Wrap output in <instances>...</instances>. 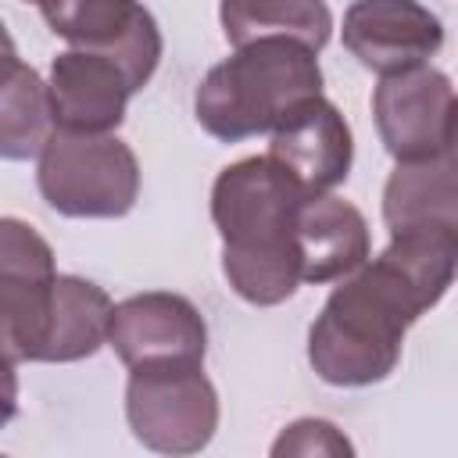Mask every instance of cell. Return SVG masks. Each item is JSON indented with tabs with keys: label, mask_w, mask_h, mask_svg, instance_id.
Segmentation results:
<instances>
[{
	"label": "cell",
	"mask_w": 458,
	"mask_h": 458,
	"mask_svg": "<svg viewBox=\"0 0 458 458\" xmlns=\"http://www.w3.org/2000/svg\"><path fill=\"white\" fill-rule=\"evenodd\" d=\"M111 297L104 286L82 276H61L54 283V318L43 347V361H82L107 344Z\"/></svg>",
	"instance_id": "cell-16"
},
{
	"label": "cell",
	"mask_w": 458,
	"mask_h": 458,
	"mask_svg": "<svg viewBox=\"0 0 458 458\" xmlns=\"http://www.w3.org/2000/svg\"><path fill=\"white\" fill-rule=\"evenodd\" d=\"M29 4H39V0H29Z\"/></svg>",
	"instance_id": "cell-21"
},
{
	"label": "cell",
	"mask_w": 458,
	"mask_h": 458,
	"mask_svg": "<svg viewBox=\"0 0 458 458\" xmlns=\"http://www.w3.org/2000/svg\"><path fill=\"white\" fill-rule=\"evenodd\" d=\"M372 118L394 161L454 154V86L440 68L419 64L383 75L372 89Z\"/></svg>",
	"instance_id": "cell-8"
},
{
	"label": "cell",
	"mask_w": 458,
	"mask_h": 458,
	"mask_svg": "<svg viewBox=\"0 0 458 458\" xmlns=\"http://www.w3.org/2000/svg\"><path fill=\"white\" fill-rule=\"evenodd\" d=\"M18 415V376L14 361L0 358V429Z\"/></svg>",
	"instance_id": "cell-19"
},
{
	"label": "cell",
	"mask_w": 458,
	"mask_h": 458,
	"mask_svg": "<svg viewBox=\"0 0 458 458\" xmlns=\"http://www.w3.org/2000/svg\"><path fill=\"white\" fill-rule=\"evenodd\" d=\"M129 97H132V86L111 57L72 47L57 54L50 64L47 100H50L54 129L114 132L125 122Z\"/></svg>",
	"instance_id": "cell-12"
},
{
	"label": "cell",
	"mask_w": 458,
	"mask_h": 458,
	"mask_svg": "<svg viewBox=\"0 0 458 458\" xmlns=\"http://www.w3.org/2000/svg\"><path fill=\"white\" fill-rule=\"evenodd\" d=\"M297 250H301V283H336L354 272L369 250V222L365 215L333 193H308L297 208Z\"/></svg>",
	"instance_id": "cell-13"
},
{
	"label": "cell",
	"mask_w": 458,
	"mask_h": 458,
	"mask_svg": "<svg viewBox=\"0 0 458 458\" xmlns=\"http://www.w3.org/2000/svg\"><path fill=\"white\" fill-rule=\"evenodd\" d=\"M268 157H276L308 193H329L351 175L354 140L351 125L322 93L293 104L268 129Z\"/></svg>",
	"instance_id": "cell-11"
},
{
	"label": "cell",
	"mask_w": 458,
	"mask_h": 458,
	"mask_svg": "<svg viewBox=\"0 0 458 458\" xmlns=\"http://www.w3.org/2000/svg\"><path fill=\"white\" fill-rule=\"evenodd\" d=\"M125 419L143 447L157 454H197L218 429V394L204 365L129 369Z\"/></svg>",
	"instance_id": "cell-5"
},
{
	"label": "cell",
	"mask_w": 458,
	"mask_h": 458,
	"mask_svg": "<svg viewBox=\"0 0 458 458\" xmlns=\"http://www.w3.org/2000/svg\"><path fill=\"white\" fill-rule=\"evenodd\" d=\"M308 190L268 154L233 161L211 186V222L222 236V276L254 308L283 304L301 286L297 208Z\"/></svg>",
	"instance_id": "cell-2"
},
{
	"label": "cell",
	"mask_w": 458,
	"mask_h": 458,
	"mask_svg": "<svg viewBox=\"0 0 458 458\" xmlns=\"http://www.w3.org/2000/svg\"><path fill=\"white\" fill-rule=\"evenodd\" d=\"M107 344L125 369L204 365L208 326L193 301L168 290L132 293L111 308Z\"/></svg>",
	"instance_id": "cell-9"
},
{
	"label": "cell",
	"mask_w": 458,
	"mask_h": 458,
	"mask_svg": "<svg viewBox=\"0 0 458 458\" xmlns=\"http://www.w3.org/2000/svg\"><path fill=\"white\" fill-rule=\"evenodd\" d=\"M54 132L47 82L18 54L0 57V157L29 161L39 157Z\"/></svg>",
	"instance_id": "cell-17"
},
{
	"label": "cell",
	"mask_w": 458,
	"mask_h": 458,
	"mask_svg": "<svg viewBox=\"0 0 458 458\" xmlns=\"http://www.w3.org/2000/svg\"><path fill=\"white\" fill-rule=\"evenodd\" d=\"M340 32L347 54L379 79L429 64L444 47L440 18L419 0H354Z\"/></svg>",
	"instance_id": "cell-10"
},
{
	"label": "cell",
	"mask_w": 458,
	"mask_h": 458,
	"mask_svg": "<svg viewBox=\"0 0 458 458\" xmlns=\"http://www.w3.org/2000/svg\"><path fill=\"white\" fill-rule=\"evenodd\" d=\"M454 265L458 229H411L340 276L308 329L315 376L329 386L383 383L401 361L404 333L451 290Z\"/></svg>",
	"instance_id": "cell-1"
},
{
	"label": "cell",
	"mask_w": 458,
	"mask_h": 458,
	"mask_svg": "<svg viewBox=\"0 0 458 458\" xmlns=\"http://www.w3.org/2000/svg\"><path fill=\"white\" fill-rule=\"evenodd\" d=\"M54 36L75 50L111 57L132 93H140L161 64V29L140 0H39L36 4Z\"/></svg>",
	"instance_id": "cell-7"
},
{
	"label": "cell",
	"mask_w": 458,
	"mask_h": 458,
	"mask_svg": "<svg viewBox=\"0 0 458 458\" xmlns=\"http://www.w3.org/2000/svg\"><path fill=\"white\" fill-rule=\"evenodd\" d=\"M272 454L283 458V454H301V458H311V454H326V458H344V454H354L351 440L329 422V419H297L290 422L276 444H272Z\"/></svg>",
	"instance_id": "cell-18"
},
{
	"label": "cell",
	"mask_w": 458,
	"mask_h": 458,
	"mask_svg": "<svg viewBox=\"0 0 458 458\" xmlns=\"http://www.w3.org/2000/svg\"><path fill=\"white\" fill-rule=\"evenodd\" d=\"M54 247L21 218H0V358L43 361L54 318Z\"/></svg>",
	"instance_id": "cell-6"
},
{
	"label": "cell",
	"mask_w": 458,
	"mask_h": 458,
	"mask_svg": "<svg viewBox=\"0 0 458 458\" xmlns=\"http://www.w3.org/2000/svg\"><path fill=\"white\" fill-rule=\"evenodd\" d=\"M218 21L233 47L283 36L318 54L333 36V11L326 0H222Z\"/></svg>",
	"instance_id": "cell-15"
},
{
	"label": "cell",
	"mask_w": 458,
	"mask_h": 458,
	"mask_svg": "<svg viewBox=\"0 0 458 458\" xmlns=\"http://www.w3.org/2000/svg\"><path fill=\"white\" fill-rule=\"evenodd\" d=\"M7 54H18V47H14V39H11L7 25L0 21V57H7Z\"/></svg>",
	"instance_id": "cell-20"
},
{
	"label": "cell",
	"mask_w": 458,
	"mask_h": 458,
	"mask_svg": "<svg viewBox=\"0 0 458 458\" xmlns=\"http://www.w3.org/2000/svg\"><path fill=\"white\" fill-rule=\"evenodd\" d=\"M36 186L64 218H122L140 197V161L114 132L54 129L39 150Z\"/></svg>",
	"instance_id": "cell-4"
},
{
	"label": "cell",
	"mask_w": 458,
	"mask_h": 458,
	"mask_svg": "<svg viewBox=\"0 0 458 458\" xmlns=\"http://www.w3.org/2000/svg\"><path fill=\"white\" fill-rule=\"evenodd\" d=\"M383 222L390 236L411 229H458L454 154L429 161H397L383 186Z\"/></svg>",
	"instance_id": "cell-14"
},
{
	"label": "cell",
	"mask_w": 458,
	"mask_h": 458,
	"mask_svg": "<svg viewBox=\"0 0 458 458\" xmlns=\"http://www.w3.org/2000/svg\"><path fill=\"white\" fill-rule=\"evenodd\" d=\"M315 93H322L315 50L297 39L265 36L233 47V57L200 79L193 93V114L208 136L240 143L268 132L293 104Z\"/></svg>",
	"instance_id": "cell-3"
}]
</instances>
